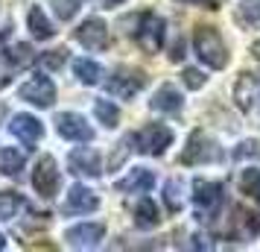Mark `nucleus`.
Wrapping results in <instances>:
<instances>
[{
    "label": "nucleus",
    "instance_id": "7ed1b4c3",
    "mask_svg": "<svg viewBox=\"0 0 260 252\" xmlns=\"http://www.w3.org/2000/svg\"><path fill=\"white\" fill-rule=\"evenodd\" d=\"M135 141H138V153L161 156L167 147L173 144V129L167 123H146L141 132L135 135Z\"/></svg>",
    "mask_w": 260,
    "mask_h": 252
},
{
    "label": "nucleus",
    "instance_id": "c756f323",
    "mask_svg": "<svg viewBox=\"0 0 260 252\" xmlns=\"http://www.w3.org/2000/svg\"><path fill=\"white\" fill-rule=\"evenodd\" d=\"M6 56L15 62V68H24V65H29V62H32V50L26 47V44H15V47L6 50Z\"/></svg>",
    "mask_w": 260,
    "mask_h": 252
},
{
    "label": "nucleus",
    "instance_id": "aec40b11",
    "mask_svg": "<svg viewBox=\"0 0 260 252\" xmlns=\"http://www.w3.org/2000/svg\"><path fill=\"white\" fill-rule=\"evenodd\" d=\"M26 164V153L18 150V147H3L0 150V173L6 176H18Z\"/></svg>",
    "mask_w": 260,
    "mask_h": 252
},
{
    "label": "nucleus",
    "instance_id": "a211bd4d",
    "mask_svg": "<svg viewBox=\"0 0 260 252\" xmlns=\"http://www.w3.org/2000/svg\"><path fill=\"white\" fill-rule=\"evenodd\" d=\"M132 214H135V226H138V229H155L158 223H161L158 208H155V203L149 200V197L138 200V203H135V208H132Z\"/></svg>",
    "mask_w": 260,
    "mask_h": 252
},
{
    "label": "nucleus",
    "instance_id": "f8f14e48",
    "mask_svg": "<svg viewBox=\"0 0 260 252\" xmlns=\"http://www.w3.org/2000/svg\"><path fill=\"white\" fill-rule=\"evenodd\" d=\"M9 132H12L18 141H24L26 150H32V144H36V141H41L44 126H41V120L32 118V115H15L12 123H9Z\"/></svg>",
    "mask_w": 260,
    "mask_h": 252
},
{
    "label": "nucleus",
    "instance_id": "2f4dec72",
    "mask_svg": "<svg viewBox=\"0 0 260 252\" xmlns=\"http://www.w3.org/2000/svg\"><path fill=\"white\" fill-rule=\"evenodd\" d=\"M12 73H15V62L6 53H0V88H6L12 82Z\"/></svg>",
    "mask_w": 260,
    "mask_h": 252
},
{
    "label": "nucleus",
    "instance_id": "c9c22d12",
    "mask_svg": "<svg viewBox=\"0 0 260 252\" xmlns=\"http://www.w3.org/2000/svg\"><path fill=\"white\" fill-rule=\"evenodd\" d=\"M251 53H254V59H260V38L251 44Z\"/></svg>",
    "mask_w": 260,
    "mask_h": 252
},
{
    "label": "nucleus",
    "instance_id": "39448f33",
    "mask_svg": "<svg viewBox=\"0 0 260 252\" xmlns=\"http://www.w3.org/2000/svg\"><path fill=\"white\" fill-rule=\"evenodd\" d=\"M21 100H26L38 108H50L56 103V85L50 82L47 76H32L21 85Z\"/></svg>",
    "mask_w": 260,
    "mask_h": 252
},
{
    "label": "nucleus",
    "instance_id": "2eb2a0df",
    "mask_svg": "<svg viewBox=\"0 0 260 252\" xmlns=\"http://www.w3.org/2000/svg\"><path fill=\"white\" fill-rule=\"evenodd\" d=\"M152 185H155V173L149 167H135L129 170L123 179H117V191L123 193H146V191H152Z\"/></svg>",
    "mask_w": 260,
    "mask_h": 252
},
{
    "label": "nucleus",
    "instance_id": "a878e982",
    "mask_svg": "<svg viewBox=\"0 0 260 252\" xmlns=\"http://www.w3.org/2000/svg\"><path fill=\"white\" fill-rule=\"evenodd\" d=\"M24 205V200L12 191H0V220H12L15 211Z\"/></svg>",
    "mask_w": 260,
    "mask_h": 252
},
{
    "label": "nucleus",
    "instance_id": "dca6fc26",
    "mask_svg": "<svg viewBox=\"0 0 260 252\" xmlns=\"http://www.w3.org/2000/svg\"><path fill=\"white\" fill-rule=\"evenodd\" d=\"M26 30H29V33H32V38H38V41L53 38V33H56L53 21H50L47 15H44V9H41V6H36V3L26 9Z\"/></svg>",
    "mask_w": 260,
    "mask_h": 252
},
{
    "label": "nucleus",
    "instance_id": "9b49d317",
    "mask_svg": "<svg viewBox=\"0 0 260 252\" xmlns=\"http://www.w3.org/2000/svg\"><path fill=\"white\" fill-rule=\"evenodd\" d=\"M190 197L193 203L205 208V211H216L222 205V185L219 182H211V179H193V188H190Z\"/></svg>",
    "mask_w": 260,
    "mask_h": 252
},
{
    "label": "nucleus",
    "instance_id": "5701e85b",
    "mask_svg": "<svg viewBox=\"0 0 260 252\" xmlns=\"http://www.w3.org/2000/svg\"><path fill=\"white\" fill-rule=\"evenodd\" d=\"M94 115L103 126L111 129V126H117V120H120V108L111 100H94Z\"/></svg>",
    "mask_w": 260,
    "mask_h": 252
},
{
    "label": "nucleus",
    "instance_id": "7c9ffc66",
    "mask_svg": "<svg viewBox=\"0 0 260 252\" xmlns=\"http://www.w3.org/2000/svg\"><path fill=\"white\" fill-rule=\"evenodd\" d=\"M181 79H184V85H187L190 91H199V88H205V82H208V76L202 71H196V68H184Z\"/></svg>",
    "mask_w": 260,
    "mask_h": 252
},
{
    "label": "nucleus",
    "instance_id": "6e6552de",
    "mask_svg": "<svg viewBox=\"0 0 260 252\" xmlns=\"http://www.w3.org/2000/svg\"><path fill=\"white\" fill-rule=\"evenodd\" d=\"M164 21L158 18L155 12H146L141 15V33H138V41L146 53H158L164 47Z\"/></svg>",
    "mask_w": 260,
    "mask_h": 252
},
{
    "label": "nucleus",
    "instance_id": "ddd939ff",
    "mask_svg": "<svg viewBox=\"0 0 260 252\" xmlns=\"http://www.w3.org/2000/svg\"><path fill=\"white\" fill-rule=\"evenodd\" d=\"M64 238L71 246H82V249H91L100 240L106 238V226L103 223H79V226H71L64 232Z\"/></svg>",
    "mask_w": 260,
    "mask_h": 252
},
{
    "label": "nucleus",
    "instance_id": "72a5a7b5",
    "mask_svg": "<svg viewBox=\"0 0 260 252\" xmlns=\"http://www.w3.org/2000/svg\"><path fill=\"white\" fill-rule=\"evenodd\" d=\"M96 3H100L103 9H117L120 3H126V0H96Z\"/></svg>",
    "mask_w": 260,
    "mask_h": 252
},
{
    "label": "nucleus",
    "instance_id": "412c9836",
    "mask_svg": "<svg viewBox=\"0 0 260 252\" xmlns=\"http://www.w3.org/2000/svg\"><path fill=\"white\" fill-rule=\"evenodd\" d=\"M254 94H257V79H254L251 73H243V76L237 79V85H234V97H237V103H240V108H243V111H248V108H251Z\"/></svg>",
    "mask_w": 260,
    "mask_h": 252
},
{
    "label": "nucleus",
    "instance_id": "f03ea898",
    "mask_svg": "<svg viewBox=\"0 0 260 252\" xmlns=\"http://www.w3.org/2000/svg\"><path fill=\"white\" fill-rule=\"evenodd\" d=\"M219 158V147L205 129H196V132L187 138V150L181 153V161L184 164H208V161H216Z\"/></svg>",
    "mask_w": 260,
    "mask_h": 252
},
{
    "label": "nucleus",
    "instance_id": "c85d7f7f",
    "mask_svg": "<svg viewBox=\"0 0 260 252\" xmlns=\"http://www.w3.org/2000/svg\"><path fill=\"white\" fill-rule=\"evenodd\" d=\"M64 62H68V50L59 47V50H50V53H44V56L38 59V65H41L44 71H59Z\"/></svg>",
    "mask_w": 260,
    "mask_h": 252
},
{
    "label": "nucleus",
    "instance_id": "473e14b6",
    "mask_svg": "<svg viewBox=\"0 0 260 252\" xmlns=\"http://www.w3.org/2000/svg\"><path fill=\"white\" fill-rule=\"evenodd\" d=\"M260 153V144L257 141H243L240 150H234V158H246V156H257Z\"/></svg>",
    "mask_w": 260,
    "mask_h": 252
},
{
    "label": "nucleus",
    "instance_id": "f704fd0d",
    "mask_svg": "<svg viewBox=\"0 0 260 252\" xmlns=\"http://www.w3.org/2000/svg\"><path fill=\"white\" fill-rule=\"evenodd\" d=\"M181 3H205V6H211V9H216V0H181Z\"/></svg>",
    "mask_w": 260,
    "mask_h": 252
},
{
    "label": "nucleus",
    "instance_id": "6ab92c4d",
    "mask_svg": "<svg viewBox=\"0 0 260 252\" xmlns=\"http://www.w3.org/2000/svg\"><path fill=\"white\" fill-rule=\"evenodd\" d=\"M231 226H234V235L237 238H254L260 232V220L254 214H248V211H243V208H234L231 211Z\"/></svg>",
    "mask_w": 260,
    "mask_h": 252
},
{
    "label": "nucleus",
    "instance_id": "cd10ccee",
    "mask_svg": "<svg viewBox=\"0 0 260 252\" xmlns=\"http://www.w3.org/2000/svg\"><path fill=\"white\" fill-rule=\"evenodd\" d=\"M164 203H167V208L170 211H178L181 205H184V200H181V182H167L164 185Z\"/></svg>",
    "mask_w": 260,
    "mask_h": 252
},
{
    "label": "nucleus",
    "instance_id": "0eeeda50",
    "mask_svg": "<svg viewBox=\"0 0 260 252\" xmlns=\"http://www.w3.org/2000/svg\"><path fill=\"white\" fill-rule=\"evenodd\" d=\"M76 41L82 44L85 50H106L108 44V26L103 18H88L82 24L76 26Z\"/></svg>",
    "mask_w": 260,
    "mask_h": 252
},
{
    "label": "nucleus",
    "instance_id": "20e7f679",
    "mask_svg": "<svg viewBox=\"0 0 260 252\" xmlns=\"http://www.w3.org/2000/svg\"><path fill=\"white\" fill-rule=\"evenodd\" d=\"M59 167H56V161L50 156H41L36 161V167H32V188H36L41 197H53V193L59 191Z\"/></svg>",
    "mask_w": 260,
    "mask_h": 252
},
{
    "label": "nucleus",
    "instance_id": "9d476101",
    "mask_svg": "<svg viewBox=\"0 0 260 252\" xmlns=\"http://www.w3.org/2000/svg\"><path fill=\"white\" fill-rule=\"evenodd\" d=\"M96 205H100V200H96V193L91 188L73 185L71 191H68V197H64L61 211L64 214H91V211H96Z\"/></svg>",
    "mask_w": 260,
    "mask_h": 252
},
{
    "label": "nucleus",
    "instance_id": "4be33fe9",
    "mask_svg": "<svg viewBox=\"0 0 260 252\" xmlns=\"http://www.w3.org/2000/svg\"><path fill=\"white\" fill-rule=\"evenodd\" d=\"M73 73H76L79 82H85V85H96L103 79V68L91 59H73Z\"/></svg>",
    "mask_w": 260,
    "mask_h": 252
},
{
    "label": "nucleus",
    "instance_id": "4468645a",
    "mask_svg": "<svg viewBox=\"0 0 260 252\" xmlns=\"http://www.w3.org/2000/svg\"><path fill=\"white\" fill-rule=\"evenodd\" d=\"M108 91L111 94H120L123 100L138 94V88L146 85V73H138V71H114V76L108 79Z\"/></svg>",
    "mask_w": 260,
    "mask_h": 252
},
{
    "label": "nucleus",
    "instance_id": "b1692460",
    "mask_svg": "<svg viewBox=\"0 0 260 252\" xmlns=\"http://www.w3.org/2000/svg\"><path fill=\"white\" fill-rule=\"evenodd\" d=\"M237 21L243 26H260V0H243L237 9Z\"/></svg>",
    "mask_w": 260,
    "mask_h": 252
},
{
    "label": "nucleus",
    "instance_id": "bb28decb",
    "mask_svg": "<svg viewBox=\"0 0 260 252\" xmlns=\"http://www.w3.org/2000/svg\"><path fill=\"white\" fill-rule=\"evenodd\" d=\"M85 0H53V12L59 15L61 21H73V15L82 9Z\"/></svg>",
    "mask_w": 260,
    "mask_h": 252
},
{
    "label": "nucleus",
    "instance_id": "1a4fd4ad",
    "mask_svg": "<svg viewBox=\"0 0 260 252\" xmlns=\"http://www.w3.org/2000/svg\"><path fill=\"white\" fill-rule=\"evenodd\" d=\"M68 164H71V173L76 176H85V179H96L103 173V164H100V156L88 147H76L68 153Z\"/></svg>",
    "mask_w": 260,
    "mask_h": 252
},
{
    "label": "nucleus",
    "instance_id": "423d86ee",
    "mask_svg": "<svg viewBox=\"0 0 260 252\" xmlns=\"http://www.w3.org/2000/svg\"><path fill=\"white\" fill-rule=\"evenodd\" d=\"M56 129H59V135L64 141H91V138H94L91 123H88L82 115H73V111L56 115Z\"/></svg>",
    "mask_w": 260,
    "mask_h": 252
},
{
    "label": "nucleus",
    "instance_id": "f3484780",
    "mask_svg": "<svg viewBox=\"0 0 260 252\" xmlns=\"http://www.w3.org/2000/svg\"><path fill=\"white\" fill-rule=\"evenodd\" d=\"M181 106H184V100H181V94H178L173 85H161V88L155 91V97H152V108H155V111L178 115V111H181Z\"/></svg>",
    "mask_w": 260,
    "mask_h": 252
},
{
    "label": "nucleus",
    "instance_id": "f257e3e1",
    "mask_svg": "<svg viewBox=\"0 0 260 252\" xmlns=\"http://www.w3.org/2000/svg\"><path fill=\"white\" fill-rule=\"evenodd\" d=\"M193 50H196V56L208 68H213V71H222L225 65H228V47H225L222 36L213 26H199L193 33Z\"/></svg>",
    "mask_w": 260,
    "mask_h": 252
},
{
    "label": "nucleus",
    "instance_id": "e433bc0d",
    "mask_svg": "<svg viewBox=\"0 0 260 252\" xmlns=\"http://www.w3.org/2000/svg\"><path fill=\"white\" fill-rule=\"evenodd\" d=\"M3 246H6V238H3V235H0V249H3Z\"/></svg>",
    "mask_w": 260,
    "mask_h": 252
},
{
    "label": "nucleus",
    "instance_id": "393cba45",
    "mask_svg": "<svg viewBox=\"0 0 260 252\" xmlns=\"http://www.w3.org/2000/svg\"><path fill=\"white\" fill-rule=\"evenodd\" d=\"M240 191L251 197V200H260V170L257 167H248L240 173Z\"/></svg>",
    "mask_w": 260,
    "mask_h": 252
}]
</instances>
